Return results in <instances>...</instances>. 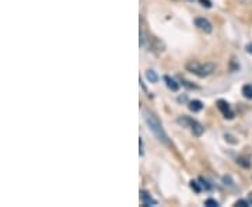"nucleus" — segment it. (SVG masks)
<instances>
[{
	"mask_svg": "<svg viewBox=\"0 0 252 207\" xmlns=\"http://www.w3.org/2000/svg\"><path fill=\"white\" fill-rule=\"evenodd\" d=\"M248 202H250V205L252 206V192L250 193V195H248Z\"/></svg>",
	"mask_w": 252,
	"mask_h": 207,
	"instance_id": "obj_21",
	"label": "nucleus"
},
{
	"mask_svg": "<svg viewBox=\"0 0 252 207\" xmlns=\"http://www.w3.org/2000/svg\"><path fill=\"white\" fill-rule=\"evenodd\" d=\"M164 81H165L167 87L171 91H174V92H177V91L180 90V83H177V81L174 80L172 77H170V76H165V77H164Z\"/></svg>",
	"mask_w": 252,
	"mask_h": 207,
	"instance_id": "obj_7",
	"label": "nucleus"
},
{
	"mask_svg": "<svg viewBox=\"0 0 252 207\" xmlns=\"http://www.w3.org/2000/svg\"><path fill=\"white\" fill-rule=\"evenodd\" d=\"M139 144H140V151H139V154H140V155H143V154H144V144H143V140H142V137L139 139Z\"/></svg>",
	"mask_w": 252,
	"mask_h": 207,
	"instance_id": "obj_18",
	"label": "nucleus"
},
{
	"mask_svg": "<svg viewBox=\"0 0 252 207\" xmlns=\"http://www.w3.org/2000/svg\"><path fill=\"white\" fill-rule=\"evenodd\" d=\"M235 206H250V202H248V200H237V202H235Z\"/></svg>",
	"mask_w": 252,
	"mask_h": 207,
	"instance_id": "obj_16",
	"label": "nucleus"
},
{
	"mask_svg": "<svg viewBox=\"0 0 252 207\" xmlns=\"http://www.w3.org/2000/svg\"><path fill=\"white\" fill-rule=\"evenodd\" d=\"M177 122L182 127H188L189 130L192 132V135L196 136V137H200V136L203 135V132H205V127L202 126L198 120H195V119H192V118L189 117H185V115L178 118Z\"/></svg>",
	"mask_w": 252,
	"mask_h": 207,
	"instance_id": "obj_3",
	"label": "nucleus"
},
{
	"mask_svg": "<svg viewBox=\"0 0 252 207\" xmlns=\"http://www.w3.org/2000/svg\"><path fill=\"white\" fill-rule=\"evenodd\" d=\"M199 180L202 182V183H200V186H202V188H205V190H209L210 188H212V186L209 185V182H207L206 179H203V178H199Z\"/></svg>",
	"mask_w": 252,
	"mask_h": 207,
	"instance_id": "obj_15",
	"label": "nucleus"
},
{
	"mask_svg": "<svg viewBox=\"0 0 252 207\" xmlns=\"http://www.w3.org/2000/svg\"><path fill=\"white\" fill-rule=\"evenodd\" d=\"M143 118L144 122H146L147 126H149V129L152 130V133L156 136V139H157L158 142H161L162 144H170V142H168V136L165 133L161 122L158 120V118L156 117L153 112H150V111H143Z\"/></svg>",
	"mask_w": 252,
	"mask_h": 207,
	"instance_id": "obj_1",
	"label": "nucleus"
},
{
	"mask_svg": "<svg viewBox=\"0 0 252 207\" xmlns=\"http://www.w3.org/2000/svg\"><path fill=\"white\" fill-rule=\"evenodd\" d=\"M240 3L244 6H248V4H252V0H240Z\"/></svg>",
	"mask_w": 252,
	"mask_h": 207,
	"instance_id": "obj_19",
	"label": "nucleus"
},
{
	"mask_svg": "<svg viewBox=\"0 0 252 207\" xmlns=\"http://www.w3.org/2000/svg\"><path fill=\"white\" fill-rule=\"evenodd\" d=\"M247 52L252 55V44H248V45H247Z\"/></svg>",
	"mask_w": 252,
	"mask_h": 207,
	"instance_id": "obj_20",
	"label": "nucleus"
},
{
	"mask_svg": "<svg viewBox=\"0 0 252 207\" xmlns=\"http://www.w3.org/2000/svg\"><path fill=\"white\" fill-rule=\"evenodd\" d=\"M140 202L143 206H157V200L152 198V195L146 190H140Z\"/></svg>",
	"mask_w": 252,
	"mask_h": 207,
	"instance_id": "obj_6",
	"label": "nucleus"
},
{
	"mask_svg": "<svg viewBox=\"0 0 252 207\" xmlns=\"http://www.w3.org/2000/svg\"><path fill=\"white\" fill-rule=\"evenodd\" d=\"M195 26H196L202 32H205V34H210V32H212V30H213V27H212V23L205 17L195 18Z\"/></svg>",
	"mask_w": 252,
	"mask_h": 207,
	"instance_id": "obj_5",
	"label": "nucleus"
},
{
	"mask_svg": "<svg viewBox=\"0 0 252 207\" xmlns=\"http://www.w3.org/2000/svg\"><path fill=\"white\" fill-rule=\"evenodd\" d=\"M142 21V27H140V46L144 48L146 46V42L149 44V35H146V31H144V27H143V20H140Z\"/></svg>",
	"mask_w": 252,
	"mask_h": 207,
	"instance_id": "obj_9",
	"label": "nucleus"
},
{
	"mask_svg": "<svg viewBox=\"0 0 252 207\" xmlns=\"http://www.w3.org/2000/svg\"><path fill=\"white\" fill-rule=\"evenodd\" d=\"M187 70L193 73L198 77H207L216 72V64L213 63H199L196 60H189L187 63Z\"/></svg>",
	"mask_w": 252,
	"mask_h": 207,
	"instance_id": "obj_2",
	"label": "nucleus"
},
{
	"mask_svg": "<svg viewBox=\"0 0 252 207\" xmlns=\"http://www.w3.org/2000/svg\"><path fill=\"white\" fill-rule=\"evenodd\" d=\"M188 107L192 112H199V111H202V108H203V104L199 99H193V101L189 102Z\"/></svg>",
	"mask_w": 252,
	"mask_h": 207,
	"instance_id": "obj_8",
	"label": "nucleus"
},
{
	"mask_svg": "<svg viewBox=\"0 0 252 207\" xmlns=\"http://www.w3.org/2000/svg\"><path fill=\"white\" fill-rule=\"evenodd\" d=\"M146 77H147V80H149V83H157L158 81V76H157V73L154 72V70H147L146 72Z\"/></svg>",
	"mask_w": 252,
	"mask_h": 207,
	"instance_id": "obj_11",
	"label": "nucleus"
},
{
	"mask_svg": "<svg viewBox=\"0 0 252 207\" xmlns=\"http://www.w3.org/2000/svg\"><path fill=\"white\" fill-rule=\"evenodd\" d=\"M241 92H243V95L247 99H252V84H245Z\"/></svg>",
	"mask_w": 252,
	"mask_h": 207,
	"instance_id": "obj_10",
	"label": "nucleus"
},
{
	"mask_svg": "<svg viewBox=\"0 0 252 207\" xmlns=\"http://www.w3.org/2000/svg\"><path fill=\"white\" fill-rule=\"evenodd\" d=\"M190 188L195 190L196 193H199V192L202 190V186H199V183L196 180H192V182H190Z\"/></svg>",
	"mask_w": 252,
	"mask_h": 207,
	"instance_id": "obj_14",
	"label": "nucleus"
},
{
	"mask_svg": "<svg viewBox=\"0 0 252 207\" xmlns=\"http://www.w3.org/2000/svg\"><path fill=\"white\" fill-rule=\"evenodd\" d=\"M217 108H219V111L223 114V117H224L225 119H233V118H234V112L231 111V107L228 105V102L224 101V99H219V101H217Z\"/></svg>",
	"mask_w": 252,
	"mask_h": 207,
	"instance_id": "obj_4",
	"label": "nucleus"
},
{
	"mask_svg": "<svg viewBox=\"0 0 252 207\" xmlns=\"http://www.w3.org/2000/svg\"><path fill=\"white\" fill-rule=\"evenodd\" d=\"M237 162H238L241 167H244V168H250V167H251V162H250L248 158H245V157H238V158H237Z\"/></svg>",
	"mask_w": 252,
	"mask_h": 207,
	"instance_id": "obj_12",
	"label": "nucleus"
},
{
	"mask_svg": "<svg viewBox=\"0 0 252 207\" xmlns=\"http://www.w3.org/2000/svg\"><path fill=\"white\" fill-rule=\"evenodd\" d=\"M199 3H200L203 7H206V9H210V7H212V3H210V0H199Z\"/></svg>",
	"mask_w": 252,
	"mask_h": 207,
	"instance_id": "obj_17",
	"label": "nucleus"
},
{
	"mask_svg": "<svg viewBox=\"0 0 252 207\" xmlns=\"http://www.w3.org/2000/svg\"><path fill=\"white\" fill-rule=\"evenodd\" d=\"M205 205H206L207 207H217L219 206V202L215 200V199H207L206 202H205Z\"/></svg>",
	"mask_w": 252,
	"mask_h": 207,
	"instance_id": "obj_13",
	"label": "nucleus"
}]
</instances>
